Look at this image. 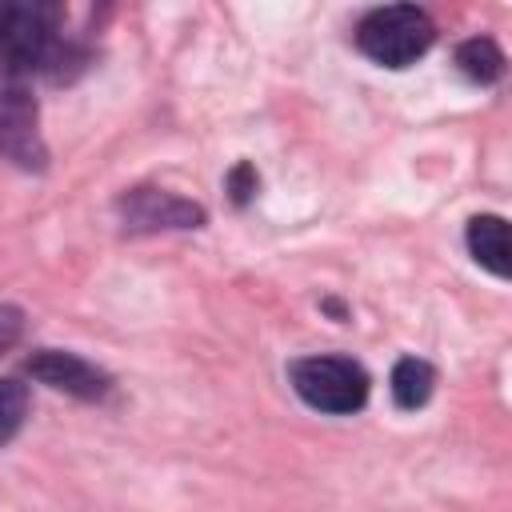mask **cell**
Segmentation results:
<instances>
[{
	"label": "cell",
	"mask_w": 512,
	"mask_h": 512,
	"mask_svg": "<svg viewBox=\"0 0 512 512\" xmlns=\"http://www.w3.org/2000/svg\"><path fill=\"white\" fill-rule=\"evenodd\" d=\"M0 160L24 172L48 168V144L40 136V104L28 92V84L8 72H0Z\"/></svg>",
	"instance_id": "cell-4"
},
{
	"label": "cell",
	"mask_w": 512,
	"mask_h": 512,
	"mask_svg": "<svg viewBox=\"0 0 512 512\" xmlns=\"http://www.w3.org/2000/svg\"><path fill=\"white\" fill-rule=\"evenodd\" d=\"M224 184H228V192H232V204H236V208H244V204L256 196L260 176H256V168H252L248 160H240V164L228 172V180H224Z\"/></svg>",
	"instance_id": "cell-11"
},
{
	"label": "cell",
	"mask_w": 512,
	"mask_h": 512,
	"mask_svg": "<svg viewBox=\"0 0 512 512\" xmlns=\"http://www.w3.org/2000/svg\"><path fill=\"white\" fill-rule=\"evenodd\" d=\"M28 384H20L16 376H0V448L12 444L28 420Z\"/></svg>",
	"instance_id": "cell-10"
},
{
	"label": "cell",
	"mask_w": 512,
	"mask_h": 512,
	"mask_svg": "<svg viewBox=\"0 0 512 512\" xmlns=\"http://www.w3.org/2000/svg\"><path fill=\"white\" fill-rule=\"evenodd\" d=\"M116 220L128 236H148L172 228H200L208 212L168 188H128L124 196H116Z\"/></svg>",
	"instance_id": "cell-5"
},
{
	"label": "cell",
	"mask_w": 512,
	"mask_h": 512,
	"mask_svg": "<svg viewBox=\"0 0 512 512\" xmlns=\"http://www.w3.org/2000/svg\"><path fill=\"white\" fill-rule=\"evenodd\" d=\"M292 392L324 416H352L368 404L372 380L352 356H300L288 364Z\"/></svg>",
	"instance_id": "cell-3"
},
{
	"label": "cell",
	"mask_w": 512,
	"mask_h": 512,
	"mask_svg": "<svg viewBox=\"0 0 512 512\" xmlns=\"http://www.w3.org/2000/svg\"><path fill=\"white\" fill-rule=\"evenodd\" d=\"M24 340V312L16 304H0V352L16 348Z\"/></svg>",
	"instance_id": "cell-12"
},
{
	"label": "cell",
	"mask_w": 512,
	"mask_h": 512,
	"mask_svg": "<svg viewBox=\"0 0 512 512\" xmlns=\"http://www.w3.org/2000/svg\"><path fill=\"white\" fill-rule=\"evenodd\" d=\"M96 64L88 36L68 32V8L0 0V72L16 80L72 84Z\"/></svg>",
	"instance_id": "cell-1"
},
{
	"label": "cell",
	"mask_w": 512,
	"mask_h": 512,
	"mask_svg": "<svg viewBox=\"0 0 512 512\" xmlns=\"http://www.w3.org/2000/svg\"><path fill=\"white\" fill-rule=\"evenodd\" d=\"M464 244L484 272H492L496 280H508V224H504V216H496V212L472 216L464 228Z\"/></svg>",
	"instance_id": "cell-7"
},
{
	"label": "cell",
	"mask_w": 512,
	"mask_h": 512,
	"mask_svg": "<svg viewBox=\"0 0 512 512\" xmlns=\"http://www.w3.org/2000/svg\"><path fill=\"white\" fill-rule=\"evenodd\" d=\"M24 372L36 384L64 392V396H76V400H104L112 392V376L104 368H96L92 360L64 352V348H36L24 360Z\"/></svg>",
	"instance_id": "cell-6"
},
{
	"label": "cell",
	"mask_w": 512,
	"mask_h": 512,
	"mask_svg": "<svg viewBox=\"0 0 512 512\" xmlns=\"http://www.w3.org/2000/svg\"><path fill=\"white\" fill-rule=\"evenodd\" d=\"M456 68L464 80L488 88L504 76V52L492 36H468L464 44H456Z\"/></svg>",
	"instance_id": "cell-9"
},
{
	"label": "cell",
	"mask_w": 512,
	"mask_h": 512,
	"mask_svg": "<svg viewBox=\"0 0 512 512\" xmlns=\"http://www.w3.org/2000/svg\"><path fill=\"white\" fill-rule=\"evenodd\" d=\"M388 388H392V404H396L400 412H416V408H424V404L432 400V392H436V368H432L428 360H420V356H400V360L392 364Z\"/></svg>",
	"instance_id": "cell-8"
},
{
	"label": "cell",
	"mask_w": 512,
	"mask_h": 512,
	"mask_svg": "<svg viewBox=\"0 0 512 512\" xmlns=\"http://www.w3.org/2000/svg\"><path fill=\"white\" fill-rule=\"evenodd\" d=\"M356 48L380 68H408L436 44V20L416 4H384L360 16Z\"/></svg>",
	"instance_id": "cell-2"
}]
</instances>
